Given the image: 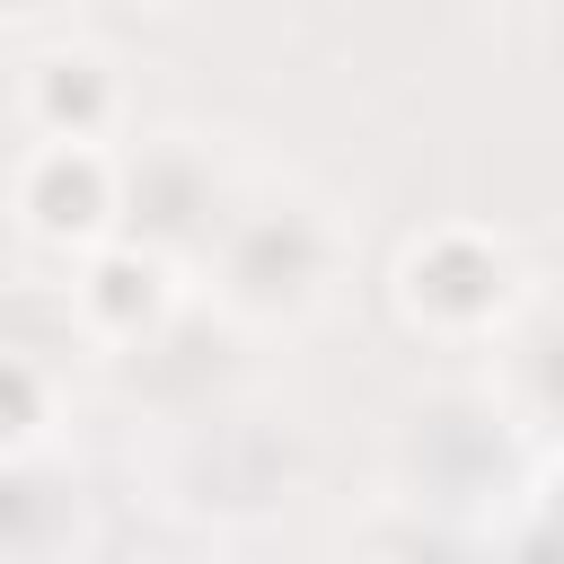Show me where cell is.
Segmentation results:
<instances>
[{
    "label": "cell",
    "mask_w": 564,
    "mask_h": 564,
    "mask_svg": "<svg viewBox=\"0 0 564 564\" xmlns=\"http://www.w3.org/2000/svg\"><path fill=\"white\" fill-rule=\"evenodd\" d=\"M44 115L70 123V132H88V123L106 115V79H97L88 62H53V70H44Z\"/></svg>",
    "instance_id": "4"
},
{
    "label": "cell",
    "mask_w": 564,
    "mask_h": 564,
    "mask_svg": "<svg viewBox=\"0 0 564 564\" xmlns=\"http://www.w3.org/2000/svg\"><path fill=\"white\" fill-rule=\"evenodd\" d=\"M97 282H106V291H97V300H106V317H132V308H150V264H132V256H123V264H106Z\"/></svg>",
    "instance_id": "5"
},
{
    "label": "cell",
    "mask_w": 564,
    "mask_h": 564,
    "mask_svg": "<svg viewBox=\"0 0 564 564\" xmlns=\"http://www.w3.org/2000/svg\"><path fill=\"white\" fill-rule=\"evenodd\" d=\"M35 212H44V229H88V220L106 212V176H97L88 159H44Z\"/></svg>",
    "instance_id": "1"
},
{
    "label": "cell",
    "mask_w": 564,
    "mask_h": 564,
    "mask_svg": "<svg viewBox=\"0 0 564 564\" xmlns=\"http://www.w3.org/2000/svg\"><path fill=\"white\" fill-rule=\"evenodd\" d=\"M485 282H494V264H485L476 247H441V256L414 264V291H432V300H449V308H485V300H494Z\"/></svg>",
    "instance_id": "3"
},
{
    "label": "cell",
    "mask_w": 564,
    "mask_h": 564,
    "mask_svg": "<svg viewBox=\"0 0 564 564\" xmlns=\"http://www.w3.org/2000/svg\"><path fill=\"white\" fill-rule=\"evenodd\" d=\"M26 423H35V370L0 361V432H26Z\"/></svg>",
    "instance_id": "6"
},
{
    "label": "cell",
    "mask_w": 564,
    "mask_h": 564,
    "mask_svg": "<svg viewBox=\"0 0 564 564\" xmlns=\"http://www.w3.org/2000/svg\"><path fill=\"white\" fill-rule=\"evenodd\" d=\"M308 256H317L308 220H264V229L247 238V256H238V282H256V291H291V282L308 273Z\"/></svg>",
    "instance_id": "2"
}]
</instances>
